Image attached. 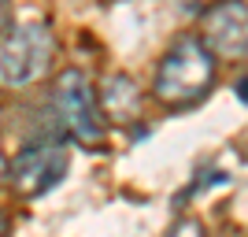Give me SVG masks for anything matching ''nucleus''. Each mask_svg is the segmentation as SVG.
Returning a JSON list of instances; mask_svg holds the SVG:
<instances>
[{"label":"nucleus","mask_w":248,"mask_h":237,"mask_svg":"<svg viewBox=\"0 0 248 237\" xmlns=\"http://www.w3.org/2000/svg\"><path fill=\"white\" fill-rule=\"evenodd\" d=\"M211 85H215V56L197 37H178L159 60L152 96L170 111H182V108H193L204 100Z\"/></svg>","instance_id":"1"},{"label":"nucleus","mask_w":248,"mask_h":237,"mask_svg":"<svg viewBox=\"0 0 248 237\" xmlns=\"http://www.w3.org/2000/svg\"><path fill=\"white\" fill-rule=\"evenodd\" d=\"M48 108H52V119H56V130H60L63 141L85 144V148H104L108 126H104L100 104H96V89L89 85V78L82 71L71 67V71L56 74Z\"/></svg>","instance_id":"2"},{"label":"nucleus","mask_w":248,"mask_h":237,"mask_svg":"<svg viewBox=\"0 0 248 237\" xmlns=\"http://www.w3.org/2000/svg\"><path fill=\"white\" fill-rule=\"evenodd\" d=\"M56 37L45 22H22L0 33V85L26 89L52 67Z\"/></svg>","instance_id":"3"},{"label":"nucleus","mask_w":248,"mask_h":237,"mask_svg":"<svg viewBox=\"0 0 248 237\" xmlns=\"http://www.w3.org/2000/svg\"><path fill=\"white\" fill-rule=\"evenodd\" d=\"M71 167V148L67 141L56 134L37 137V141L22 144V152L8 163V182L19 196H41L48 189H56Z\"/></svg>","instance_id":"4"},{"label":"nucleus","mask_w":248,"mask_h":237,"mask_svg":"<svg viewBox=\"0 0 248 237\" xmlns=\"http://www.w3.org/2000/svg\"><path fill=\"white\" fill-rule=\"evenodd\" d=\"M200 45L215 60H245L248 52V8L245 0H215L200 19Z\"/></svg>","instance_id":"5"},{"label":"nucleus","mask_w":248,"mask_h":237,"mask_svg":"<svg viewBox=\"0 0 248 237\" xmlns=\"http://www.w3.org/2000/svg\"><path fill=\"white\" fill-rule=\"evenodd\" d=\"M100 104V115L111 119V123H134L137 111H141V89L130 74H108L104 78V89L96 93Z\"/></svg>","instance_id":"6"},{"label":"nucleus","mask_w":248,"mask_h":237,"mask_svg":"<svg viewBox=\"0 0 248 237\" xmlns=\"http://www.w3.org/2000/svg\"><path fill=\"white\" fill-rule=\"evenodd\" d=\"M167 237H204V222H197V219H178Z\"/></svg>","instance_id":"7"},{"label":"nucleus","mask_w":248,"mask_h":237,"mask_svg":"<svg viewBox=\"0 0 248 237\" xmlns=\"http://www.w3.org/2000/svg\"><path fill=\"white\" fill-rule=\"evenodd\" d=\"M8 26H11V4H8V0H0V33L8 30Z\"/></svg>","instance_id":"8"},{"label":"nucleus","mask_w":248,"mask_h":237,"mask_svg":"<svg viewBox=\"0 0 248 237\" xmlns=\"http://www.w3.org/2000/svg\"><path fill=\"white\" fill-rule=\"evenodd\" d=\"M0 237H11V219H8L4 207H0Z\"/></svg>","instance_id":"9"},{"label":"nucleus","mask_w":248,"mask_h":237,"mask_svg":"<svg viewBox=\"0 0 248 237\" xmlns=\"http://www.w3.org/2000/svg\"><path fill=\"white\" fill-rule=\"evenodd\" d=\"M4 171H8V159H4V152H0V178H4Z\"/></svg>","instance_id":"10"}]
</instances>
